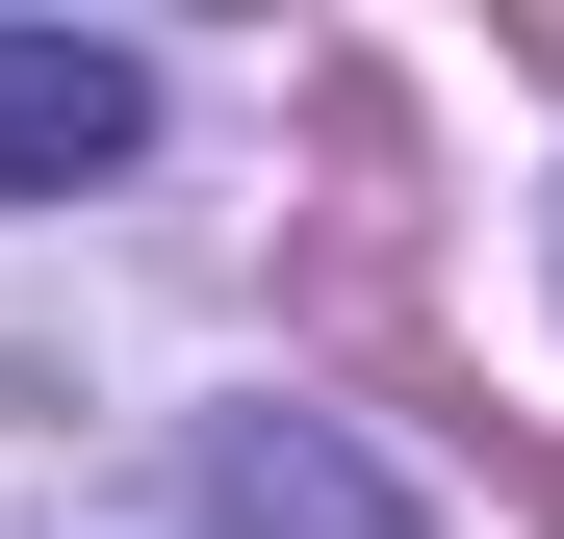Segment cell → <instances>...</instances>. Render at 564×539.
Instances as JSON below:
<instances>
[{"label": "cell", "mask_w": 564, "mask_h": 539, "mask_svg": "<svg viewBox=\"0 0 564 539\" xmlns=\"http://www.w3.org/2000/svg\"><path fill=\"white\" fill-rule=\"evenodd\" d=\"M154 154V77L104 26H0V206H77V180Z\"/></svg>", "instance_id": "6da1fadb"}]
</instances>
